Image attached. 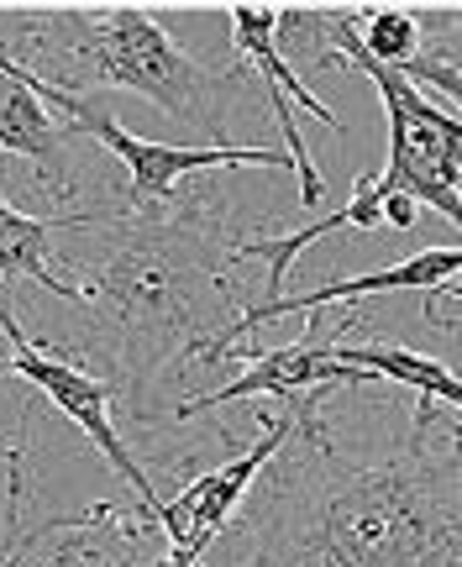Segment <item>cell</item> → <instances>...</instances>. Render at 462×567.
<instances>
[{
    "mask_svg": "<svg viewBox=\"0 0 462 567\" xmlns=\"http://www.w3.org/2000/svg\"><path fill=\"white\" fill-rule=\"evenodd\" d=\"M69 137H74V126L59 122V116H48L27 84H17L11 74H0V158H6V153H21V158L38 168L42 184H53L59 200L74 195L69 158H63V142Z\"/></svg>",
    "mask_w": 462,
    "mask_h": 567,
    "instance_id": "8fae6325",
    "label": "cell"
},
{
    "mask_svg": "<svg viewBox=\"0 0 462 567\" xmlns=\"http://www.w3.org/2000/svg\"><path fill=\"white\" fill-rule=\"evenodd\" d=\"M42 567H63V563H42Z\"/></svg>",
    "mask_w": 462,
    "mask_h": 567,
    "instance_id": "e0dca14e",
    "label": "cell"
},
{
    "mask_svg": "<svg viewBox=\"0 0 462 567\" xmlns=\"http://www.w3.org/2000/svg\"><path fill=\"white\" fill-rule=\"evenodd\" d=\"M105 268L80 284V310L90 331L59 347L95 352L105 363L111 400L137 421H158L153 400H168L184 379L189 352L216 331V316L232 310V237L222 200L158 205L126 216Z\"/></svg>",
    "mask_w": 462,
    "mask_h": 567,
    "instance_id": "7a4b0ae2",
    "label": "cell"
},
{
    "mask_svg": "<svg viewBox=\"0 0 462 567\" xmlns=\"http://www.w3.org/2000/svg\"><path fill=\"white\" fill-rule=\"evenodd\" d=\"M116 221H126L121 205H95V210H74V216H21L0 195V284H6V295L21 279H32L48 295L80 305V284H69L59 274V264L48 258V243H53V231H80V226L90 231V226H116Z\"/></svg>",
    "mask_w": 462,
    "mask_h": 567,
    "instance_id": "30bf717a",
    "label": "cell"
},
{
    "mask_svg": "<svg viewBox=\"0 0 462 567\" xmlns=\"http://www.w3.org/2000/svg\"><path fill=\"white\" fill-rule=\"evenodd\" d=\"M226 17H232V42H237L242 63H253L258 80L268 84V105H274V116H279V126H284V147H289L284 158L295 163V174H300V200L316 210L326 195V179L316 174V163H310V147H305L300 122H295V101H300L321 126H331V132H347L342 116H337L331 105L316 101V95L300 84V74H289V63L279 59V38H274L279 6H232Z\"/></svg>",
    "mask_w": 462,
    "mask_h": 567,
    "instance_id": "9c48e42d",
    "label": "cell"
},
{
    "mask_svg": "<svg viewBox=\"0 0 462 567\" xmlns=\"http://www.w3.org/2000/svg\"><path fill=\"white\" fill-rule=\"evenodd\" d=\"M321 32L316 69H358L373 80L389 126V163L373 179L379 195H410L415 205L442 210L446 221H462V122L458 111H437L425 90L400 80L394 69L373 63L358 48V6H279L274 38Z\"/></svg>",
    "mask_w": 462,
    "mask_h": 567,
    "instance_id": "277c9868",
    "label": "cell"
},
{
    "mask_svg": "<svg viewBox=\"0 0 462 567\" xmlns=\"http://www.w3.org/2000/svg\"><path fill=\"white\" fill-rule=\"evenodd\" d=\"M362 32H358V48L368 53L373 63H383V69H404L410 59H421L425 48V27L415 11H404V6H368V11H358Z\"/></svg>",
    "mask_w": 462,
    "mask_h": 567,
    "instance_id": "5bb4252c",
    "label": "cell"
},
{
    "mask_svg": "<svg viewBox=\"0 0 462 567\" xmlns=\"http://www.w3.org/2000/svg\"><path fill=\"white\" fill-rule=\"evenodd\" d=\"M242 358H247V368H242L232 384L216 389V394H201V400L174 405L168 421H195V415H205V410H216V405H232V400L279 394V400L295 405L289 410V415H295V436H300V442H321V436H331V425L321 421V410H316L321 400H316V394H326V389H362L368 384V373H362V368H347L331 347H316V342H289V347H274V352L247 347Z\"/></svg>",
    "mask_w": 462,
    "mask_h": 567,
    "instance_id": "52a82bcc",
    "label": "cell"
},
{
    "mask_svg": "<svg viewBox=\"0 0 462 567\" xmlns=\"http://www.w3.org/2000/svg\"><path fill=\"white\" fill-rule=\"evenodd\" d=\"M0 373H17V379H27V384L38 389V394L59 410V415H69V421L80 425L84 442L95 446L105 463H111L126 484L137 488L142 509L132 515V526H126V530L147 526L163 494L153 488V478L142 473V463L132 457V446L116 436V425H111V405H116V400H111L105 379H101V373H90V368H80L74 358H59V347L32 342V337L21 331V321H17V305H11V295H6V305H0Z\"/></svg>",
    "mask_w": 462,
    "mask_h": 567,
    "instance_id": "8992f818",
    "label": "cell"
},
{
    "mask_svg": "<svg viewBox=\"0 0 462 567\" xmlns=\"http://www.w3.org/2000/svg\"><path fill=\"white\" fill-rule=\"evenodd\" d=\"M6 38L38 48V74L53 90H132L147 95L168 122L195 126L216 147L226 142V90L237 74H211L163 32L147 6H42L17 11ZM21 63V59H17Z\"/></svg>",
    "mask_w": 462,
    "mask_h": 567,
    "instance_id": "3957f363",
    "label": "cell"
},
{
    "mask_svg": "<svg viewBox=\"0 0 462 567\" xmlns=\"http://www.w3.org/2000/svg\"><path fill=\"white\" fill-rule=\"evenodd\" d=\"M379 210H383V226H389V231H410L415 216H421V205L410 200V195H379Z\"/></svg>",
    "mask_w": 462,
    "mask_h": 567,
    "instance_id": "9a60e30c",
    "label": "cell"
},
{
    "mask_svg": "<svg viewBox=\"0 0 462 567\" xmlns=\"http://www.w3.org/2000/svg\"><path fill=\"white\" fill-rule=\"evenodd\" d=\"M0 74H11L17 84H27L38 105H53L63 122L84 132V137H95L105 153H116L126 163V195H121V210L126 216H147V210H158V205L174 200V189H179L189 174H205V168H295V163L274 153V147H163V142H142L132 137L126 126L101 111V105H90L84 95H69V90H53V84H42L27 63H17L11 53H0Z\"/></svg>",
    "mask_w": 462,
    "mask_h": 567,
    "instance_id": "5b68a950",
    "label": "cell"
},
{
    "mask_svg": "<svg viewBox=\"0 0 462 567\" xmlns=\"http://www.w3.org/2000/svg\"><path fill=\"white\" fill-rule=\"evenodd\" d=\"M0 457L11 467V484H21V446L17 442H0Z\"/></svg>",
    "mask_w": 462,
    "mask_h": 567,
    "instance_id": "2e32d148",
    "label": "cell"
},
{
    "mask_svg": "<svg viewBox=\"0 0 462 567\" xmlns=\"http://www.w3.org/2000/svg\"><path fill=\"white\" fill-rule=\"evenodd\" d=\"M342 226H352V231H383L379 189H373L368 174L352 184V200H347L342 210H331V216L300 226V231H279V237H263V231L258 237H232V264H237V258H258V264L268 268V274H263V279H268V300H279L295 258H300L310 243H321V237H331V231H342Z\"/></svg>",
    "mask_w": 462,
    "mask_h": 567,
    "instance_id": "7c38bea8",
    "label": "cell"
},
{
    "mask_svg": "<svg viewBox=\"0 0 462 567\" xmlns=\"http://www.w3.org/2000/svg\"><path fill=\"white\" fill-rule=\"evenodd\" d=\"M289 457L253 515V567H462L458 405L421 400L410 442L383 463H342L337 442Z\"/></svg>",
    "mask_w": 462,
    "mask_h": 567,
    "instance_id": "6da1fadb",
    "label": "cell"
},
{
    "mask_svg": "<svg viewBox=\"0 0 462 567\" xmlns=\"http://www.w3.org/2000/svg\"><path fill=\"white\" fill-rule=\"evenodd\" d=\"M462 274V252L458 243L446 247H425V252H415L410 264H394V268H379V274H358V279H331L321 284V289H310V295H279V300H258L247 305V310H237L232 321L222 326V331H211L195 352H189V363H205L216 368L232 358V347L242 342V337H253L263 321H279V316H300V310H321V305H337V300H368V295H394V289H452Z\"/></svg>",
    "mask_w": 462,
    "mask_h": 567,
    "instance_id": "ba28073f",
    "label": "cell"
},
{
    "mask_svg": "<svg viewBox=\"0 0 462 567\" xmlns=\"http://www.w3.org/2000/svg\"><path fill=\"white\" fill-rule=\"evenodd\" d=\"M331 352L342 358L347 368H362L368 379H394V384L404 389H415L421 400H437V405H462V384H458V373L446 363H437V358H425V352H410V347H342V342H331Z\"/></svg>",
    "mask_w": 462,
    "mask_h": 567,
    "instance_id": "4fadbf2b",
    "label": "cell"
}]
</instances>
